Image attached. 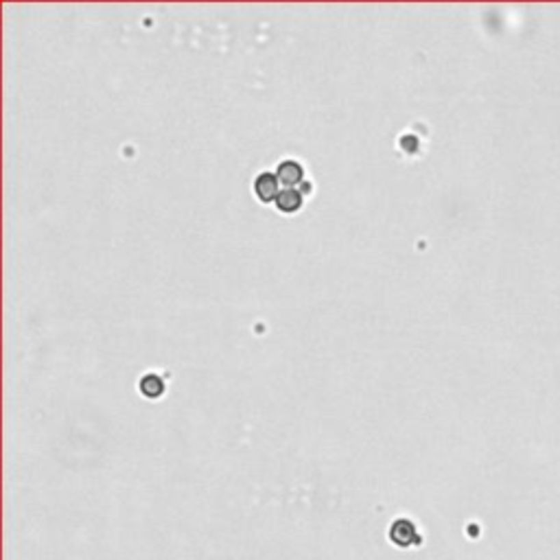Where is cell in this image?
I'll return each mask as SVG.
<instances>
[{"label":"cell","mask_w":560,"mask_h":560,"mask_svg":"<svg viewBox=\"0 0 560 560\" xmlns=\"http://www.w3.org/2000/svg\"><path fill=\"white\" fill-rule=\"evenodd\" d=\"M278 182L280 180H278L276 173H270V171L261 173L254 180V193H256V197H259L261 201H276V197L280 195Z\"/></svg>","instance_id":"obj_1"},{"label":"cell","mask_w":560,"mask_h":560,"mask_svg":"<svg viewBox=\"0 0 560 560\" xmlns=\"http://www.w3.org/2000/svg\"><path fill=\"white\" fill-rule=\"evenodd\" d=\"M276 175H278L280 182L291 188V186H296V184L302 182V177H305V166H302L298 160H285V162L278 164Z\"/></svg>","instance_id":"obj_2"},{"label":"cell","mask_w":560,"mask_h":560,"mask_svg":"<svg viewBox=\"0 0 560 560\" xmlns=\"http://www.w3.org/2000/svg\"><path fill=\"white\" fill-rule=\"evenodd\" d=\"M276 206L283 212H296L302 206V193L296 188H285L280 190V195L276 197Z\"/></svg>","instance_id":"obj_3"},{"label":"cell","mask_w":560,"mask_h":560,"mask_svg":"<svg viewBox=\"0 0 560 560\" xmlns=\"http://www.w3.org/2000/svg\"><path fill=\"white\" fill-rule=\"evenodd\" d=\"M413 534H416V530H413V523L407 521V519L394 521V525H392V530H390L392 541H394L396 545H409Z\"/></svg>","instance_id":"obj_4"},{"label":"cell","mask_w":560,"mask_h":560,"mask_svg":"<svg viewBox=\"0 0 560 560\" xmlns=\"http://www.w3.org/2000/svg\"><path fill=\"white\" fill-rule=\"evenodd\" d=\"M140 392L149 398H158L164 392V381L158 374H144L140 379Z\"/></svg>","instance_id":"obj_5"}]
</instances>
